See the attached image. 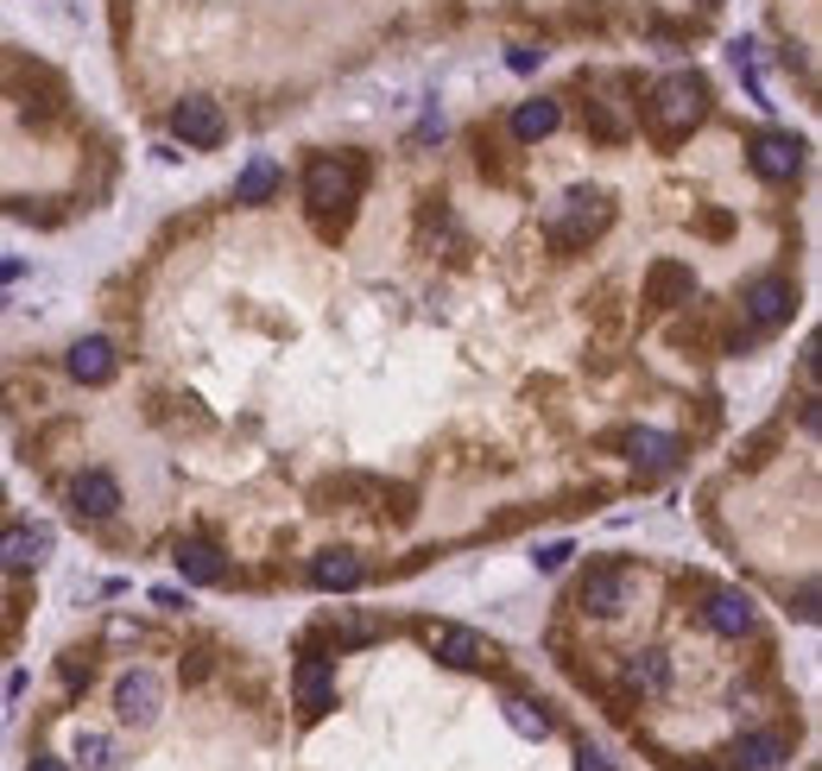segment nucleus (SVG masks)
<instances>
[{
    "instance_id": "obj_1",
    "label": "nucleus",
    "mask_w": 822,
    "mask_h": 771,
    "mask_svg": "<svg viewBox=\"0 0 822 771\" xmlns=\"http://www.w3.org/2000/svg\"><path fill=\"white\" fill-rule=\"evenodd\" d=\"M702 108H709V89H702V77H690V70H677V77H665L658 89H652V127L665 133V139H677V133H690L696 121H702Z\"/></svg>"
},
{
    "instance_id": "obj_2",
    "label": "nucleus",
    "mask_w": 822,
    "mask_h": 771,
    "mask_svg": "<svg viewBox=\"0 0 822 771\" xmlns=\"http://www.w3.org/2000/svg\"><path fill=\"white\" fill-rule=\"evenodd\" d=\"M360 197V165L355 158H316L304 171V203L316 215H330V209H348Z\"/></svg>"
},
{
    "instance_id": "obj_3",
    "label": "nucleus",
    "mask_w": 822,
    "mask_h": 771,
    "mask_svg": "<svg viewBox=\"0 0 822 771\" xmlns=\"http://www.w3.org/2000/svg\"><path fill=\"white\" fill-rule=\"evenodd\" d=\"M171 133H178L184 146H222V133H229V121H222V108L209 102V96H184L178 108H171Z\"/></svg>"
},
{
    "instance_id": "obj_4",
    "label": "nucleus",
    "mask_w": 822,
    "mask_h": 771,
    "mask_svg": "<svg viewBox=\"0 0 822 771\" xmlns=\"http://www.w3.org/2000/svg\"><path fill=\"white\" fill-rule=\"evenodd\" d=\"M424 639H431V651H437L443 664H456V670L493 664V645L481 633H468V626H424Z\"/></svg>"
},
{
    "instance_id": "obj_5",
    "label": "nucleus",
    "mask_w": 822,
    "mask_h": 771,
    "mask_svg": "<svg viewBox=\"0 0 822 771\" xmlns=\"http://www.w3.org/2000/svg\"><path fill=\"white\" fill-rule=\"evenodd\" d=\"M114 708H121V720L146 727V720H158V708H165V683H158L153 670H127V677L114 683Z\"/></svg>"
},
{
    "instance_id": "obj_6",
    "label": "nucleus",
    "mask_w": 822,
    "mask_h": 771,
    "mask_svg": "<svg viewBox=\"0 0 822 771\" xmlns=\"http://www.w3.org/2000/svg\"><path fill=\"white\" fill-rule=\"evenodd\" d=\"M753 171L766 183H791L803 171V146H797L791 133H759L753 139Z\"/></svg>"
},
{
    "instance_id": "obj_7",
    "label": "nucleus",
    "mask_w": 822,
    "mask_h": 771,
    "mask_svg": "<svg viewBox=\"0 0 822 771\" xmlns=\"http://www.w3.org/2000/svg\"><path fill=\"white\" fill-rule=\"evenodd\" d=\"M70 506H77L82 518H114L121 513V481L102 474V468H82L77 481H70Z\"/></svg>"
},
{
    "instance_id": "obj_8",
    "label": "nucleus",
    "mask_w": 822,
    "mask_h": 771,
    "mask_svg": "<svg viewBox=\"0 0 822 771\" xmlns=\"http://www.w3.org/2000/svg\"><path fill=\"white\" fill-rule=\"evenodd\" d=\"M791 310H797L791 279H759V284H746V316H753L759 329H778V323H791Z\"/></svg>"
},
{
    "instance_id": "obj_9",
    "label": "nucleus",
    "mask_w": 822,
    "mask_h": 771,
    "mask_svg": "<svg viewBox=\"0 0 822 771\" xmlns=\"http://www.w3.org/2000/svg\"><path fill=\"white\" fill-rule=\"evenodd\" d=\"M291 690H298V708H304V715L335 708V664L330 658H304V664L291 670Z\"/></svg>"
},
{
    "instance_id": "obj_10",
    "label": "nucleus",
    "mask_w": 822,
    "mask_h": 771,
    "mask_svg": "<svg viewBox=\"0 0 822 771\" xmlns=\"http://www.w3.org/2000/svg\"><path fill=\"white\" fill-rule=\"evenodd\" d=\"M702 619H709V633H721V639H741V633H753V601H746L741 589H715L702 601Z\"/></svg>"
},
{
    "instance_id": "obj_11",
    "label": "nucleus",
    "mask_w": 822,
    "mask_h": 771,
    "mask_svg": "<svg viewBox=\"0 0 822 771\" xmlns=\"http://www.w3.org/2000/svg\"><path fill=\"white\" fill-rule=\"evenodd\" d=\"M114 367H121V355H114L108 335H82L77 348H70V380H82V386H108Z\"/></svg>"
},
{
    "instance_id": "obj_12",
    "label": "nucleus",
    "mask_w": 822,
    "mask_h": 771,
    "mask_svg": "<svg viewBox=\"0 0 822 771\" xmlns=\"http://www.w3.org/2000/svg\"><path fill=\"white\" fill-rule=\"evenodd\" d=\"M626 589H633V582H626L620 569H589V582H582V594H576V601H582V614L614 619L620 607H626Z\"/></svg>"
},
{
    "instance_id": "obj_13",
    "label": "nucleus",
    "mask_w": 822,
    "mask_h": 771,
    "mask_svg": "<svg viewBox=\"0 0 822 771\" xmlns=\"http://www.w3.org/2000/svg\"><path fill=\"white\" fill-rule=\"evenodd\" d=\"M360 557L355 550H323L316 563H310V589H323V594H348V589H360Z\"/></svg>"
},
{
    "instance_id": "obj_14",
    "label": "nucleus",
    "mask_w": 822,
    "mask_h": 771,
    "mask_svg": "<svg viewBox=\"0 0 822 771\" xmlns=\"http://www.w3.org/2000/svg\"><path fill=\"white\" fill-rule=\"evenodd\" d=\"M645 298L652 304H690L696 298V272L684 259H658L652 272H645Z\"/></svg>"
},
{
    "instance_id": "obj_15",
    "label": "nucleus",
    "mask_w": 822,
    "mask_h": 771,
    "mask_svg": "<svg viewBox=\"0 0 822 771\" xmlns=\"http://www.w3.org/2000/svg\"><path fill=\"white\" fill-rule=\"evenodd\" d=\"M45 563V532H32V525H7L0 532V569L7 576H26V569Z\"/></svg>"
},
{
    "instance_id": "obj_16",
    "label": "nucleus",
    "mask_w": 822,
    "mask_h": 771,
    "mask_svg": "<svg viewBox=\"0 0 822 771\" xmlns=\"http://www.w3.org/2000/svg\"><path fill=\"white\" fill-rule=\"evenodd\" d=\"M178 576H184V582H197V589H215V582L229 576V563H222L215 544L190 538V544H178Z\"/></svg>"
},
{
    "instance_id": "obj_17",
    "label": "nucleus",
    "mask_w": 822,
    "mask_h": 771,
    "mask_svg": "<svg viewBox=\"0 0 822 771\" xmlns=\"http://www.w3.org/2000/svg\"><path fill=\"white\" fill-rule=\"evenodd\" d=\"M791 759V740L785 734H746L741 746H734V771H778Z\"/></svg>"
},
{
    "instance_id": "obj_18",
    "label": "nucleus",
    "mask_w": 822,
    "mask_h": 771,
    "mask_svg": "<svg viewBox=\"0 0 822 771\" xmlns=\"http://www.w3.org/2000/svg\"><path fill=\"white\" fill-rule=\"evenodd\" d=\"M601 222H608V203H601V197H589V190H576V197H569V222H557V241H564V247H576V241H589Z\"/></svg>"
},
{
    "instance_id": "obj_19",
    "label": "nucleus",
    "mask_w": 822,
    "mask_h": 771,
    "mask_svg": "<svg viewBox=\"0 0 822 771\" xmlns=\"http://www.w3.org/2000/svg\"><path fill=\"white\" fill-rule=\"evenodd\" d=\"M279 183H285V171L273 165V158H247V171L234 178V203H273Z\"/></svg>"
},
{
    "instance_id": "obj_20",
    "label": "nucleus",
    "mask_w": 822,
    "mask_h": 771,
    "mask_svg": "<svg viewBox=\"0 0 822 771\" xmlns=\"http://www.w3.org/2000/svg\"><path fill=\"white\" fill-rule=\"evenodd\" d=\"M620 443H626V456H633L640 468H670L677 456H684L677 437H665V431H626Z\"/></svg>"
},
{
    "instance_id": "obj_21",
    "label": "nucleus",
    "mask_w": 822,
    "mask_h": 771,
    "mask_svg": "<svg viewBox=\"0 0 822 771\" xmlns=\"http://www.w3.org/2000/svg\"><path fill=\"white\" fill-rule=\"evenodd\" d=\"M626 690L665 695V690H670V664L658 658V651H633V658H626Z\"/></svg>"
},
{
    "instance_id": "obj_22",
    "label": "nucleus",
    "mask_w": 822,
    "mask_h": 771,
    "mask_svg": "<svg viewBox=\"0 0 822 771\" xmlns=\"http://www.w3.org/2000/svg\"><path fill=\"white\" fill-rule=\"evenodd\" d=\"M557 121H564V114H557V102H519L513 108V133L525 139V146L551 139V133H557Z\"/></svg>"
},
{
    "instance_id": "obj_23",
    "label": "nucleus",
    "mask_w": 822,
    "mask_h": 771,
    "mask_svg": "<svg viewBox=\"0 0 822 771\" xmlns=\"http://www.w3.org/2000/svg\"><path fill=\"white\" fill-rule=\"evenodd\" d=\"M507 727L525 734V740H544V734H551V715H544L532 695H507Z\"/></svg>"
},
{
    "instance_id": "obj_24",
    "label": "nucleus",
    "mask_w": 822,
    "mask_h": 771,
    "mask_svg": "<svg viewBox=\"0 0 822 771\" xmlns=\"http://www.w3.org/2000/svg\"><path fill=\"white\" fill-rule=\"evenodd\" d=\"M507 64H513L519 77H532V70H538V64H544V52H532V45H519V52L507 57Z\"/></svg>"
},
{
    "instance_id": "obj_25",
    "label": "nucleus",
    "mask_w": 822,
    "mask_h": 771,
    "mask_svg": "<svg viewBox=\"0 0 822 771\" xmlns=\"http://www.w3.org/2000/svg\"><path fill=\"white\" fill-rule=\"evenodd\" d=\"M576 771H614V766H608L601 746H582V752H576Z\"/></svg>"
},
{
    "instance_id": "obj_26",
    "label": "nucleus",
    "mask_w": 822,
    "mask_h": 771,
    "mask_svg": "<svg viewBox=\"0 0 822 771\" xmlns=\"http://www.w3.org/2000/svg\"><path fill=\"white\" fill-rule=\"evenodd\" d=\"M569 563V544H544L538 550V569H564Z\"/></svg>"
},
{
    "instance_id": "obj_27",
    "label": "nucleus",
    "mask_w": 822,
    "mask_h": 771,
    "mask_svg": "<svg viewBox=\"0 0 822 771\" xmlns=\"http://www.w3.org/2000/svg\"><path fill=\"white\" fill-rule=\"evenodd\" d=\"M32 771H70V766H64V759H38Z\"/></svg>"
}]
</instances>
